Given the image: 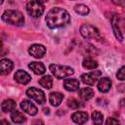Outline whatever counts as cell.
Here are the masks:
<instances>
[{"label":"cell","instance_id":"1","mask_svg":"<svg viewBox=\"0 0 125 125\" xmlns=\"http://www.w3.org/2000/svg\"><path fill=\"white\" fill-rule=\"evenodd\" d=\"M45 21L50 28L63 27L70 22V16L66 10L55 7L47 13Z\"/></svg>","mask_w":125,"mask_h":125},{"label":"cell","instance_id":"2","mask_svg":"<svg viewBox=\"0 0 125 125\" xmlns=\"http://www.w3.org/2000/svg\"><path fill=\"white\" fill-rule=\"evenodd\" d=\"M2 21L6 23L14 24V25H21L24 22L23 15L16 10H7L2 15Z\"/></svg>","mask_w":125,"mask_h":125},{"label":"cell","instance_id":"3","mask_svg":"<svg viewBox=\"0 0 125 125\" xmlns=\"http://www.w3.org/2000/svg\"><path fill=\"white\" fill-rule=\"evenodd\" d=\"M49 68H50L52 74L55 77H57L58 79H62V78L69 77L70 75H72L74 73L73 68H71L70 66H67V65L50 64Z\"/></svg>","mask_w":125,"mask_h":125},{"label":"cell","instance_id":"4","mask_svg":"<svg viewBox=\"0 0 125 125\" xmlns=\"http://www.w3.org/2000/svg\"><path fill=\"white\" fill-rule=\"evenodd\" d=\"M80 34L86 38V39H96L101 40V34L97 27L91 25V24H82L80 26Z\"/></svg>","mask_w":125,"mask_h":125},{"label":"cell","instance_id":"5","mask_svg":"<svg viewBox=\"0 0 125 125\" xmlns=\"http://www.w3.org/2000/svg\"><path fill=\"white\" fill-rule=\"evenodd\" d=\"M25 10L27 14L32 18H39L44 13V6L42 3L36 2V1H30L26 4Z\"/></svg>","mask_w":125,"mask_h":125},{"label":"cell","instance_id":"6","mask_svg":"<svg viewBox=\"0 0 125 125\" xmlns=\"http://www.w3.org/2000/svg\"><path fill=\"white\" fill-rule=\"evenodd\" d=\"M26 95H27L28 98H30L31 100H34L39 104H43L46 102L45 94L40 89H37V88H34V87L28 88L26 90Z\"/></svg>","mask_w":125,"mask_h":125},{"label":"cell","instance_id":"7","mask_svg":"<svg viewBox=\"0 0 125 125\" xmlns=\"http://www.w3.org/2000/svg\"><path fill=\"white\" fill-rule=\"evenodd\" d=\"M101 75H102V72L100 70H93L89 73H83L80 78L84 84L92 86L98 81V79L101 77Z\"/></svg>","mask_w":125,"mask_h":125},{"label":"cell","instance_id":"8","mask_svg":"<svg viewBox=\"0 0 125 125\" xmlns=\"http://www.w3.org/2000/svg\"><path fill=\"white\" fill-rule=\"evenodd\" d=\"M28 53L30 56H32L35 59H41L45 53H46V49L43 45L41 44H33L29 47L28 49Z\"/></svg>","mask_w":125,"mask_h":125},{"label":"cell","instance_id":"9","mask_svg":"<svg viewBox=\"0 0 125 125\" xmlns=\"http://www.w3.org/2000/svg\"><path fill=\"white\" fill-rule=\"evenodd\" d=\"M21 107L25 113H27L29 115H35L38 111L36 105L28 100H22L21 103Z\"/></svg>","mask_w":125,"mask_h":125},{"label":"cell","instance_id":"10","mask_svg":"<svg viewBox=\"0 0 125 125\" xmlns=\"http://www.w3.org/2000/svg\"><path fill=\"white\" fill-rule=\"evenodd\" d=\"M14 78L20 84H27L30 81V79H31L30 75L27 72L23 71L22 69L17 70L16 73H15V75H14Z\"/></svg>","mask_w":125,"mask_h":125},{"label":"cell","instance_id":"11","mask_svg":"<svg viewBox=\"0 0 125 125\" xmlns=\"http://www.w3.org/2000/svg\"><path fill=\"white\" fill-rule=\"evenodd\" d=\"M14 63L11 60L9 59H2L0 61V72L2 75H6L8 73L11 72V70L13 69Z\"/></svg>","mask_w":125,"mask_h":125},{"label":"cell","instance_id":"12","mask_svg":"<svg viewBox=\"0 0 125 125\" xmlns=\"http://www.w3.org/2000/svg\"><path fill=\"white\" fill-rule=\"evenodd\" d=\"M63 88L69 92L77 91L79 88V81L75 78H67L63 82Z\"/></svg>","mask_w":125,"mask_h":125},{"label":"cell","instance_id":"13","mask_svg":"<svg viewBox=\"0 0 125 125\" xmlns=\"http://www.w3.org/2000/svg\"><path fill=\"white\" fill-rule=\"evenodd\" d=\"M111 87V81L109 78L107 77H104L101 78L99 83H98V90L102 93H106L107 91H109Z\"/></svg>","mask_w":125,"mask_h":125},{"label":"cell","instance_id":"14","mask_svg":"<svg viewBox=\"0 0 125 125\" xmlns=\"http://www.w3.org/2000/svg\"><path fill=\"white\" fill-rule=\"evenodd\" d=\"M71 119L77 124H83L88 120V114L84 111H75L71 115Z\"/></svg>","mask_w":125,"mask_h":125},{"label":"cell","instance_id":"15","mask_svg":"<svg viewBox=\"0 0 125 125\" xmlns=\"http://www.w3.org/2000/svg\"><path fill=\"white\" fill-rule=\"evenodd\" d=\"M62 99H63V95L60 92H53L49 95V102L53 106L60 105Z\"/></svg>","mask_w":125,"mask_h":125},{"label":"cell","instance_id":"16","mask_svg":"<svg viewBox=\"0 0 125 125\" xmlns=\"http://www.w3.org/2000/svg\"><path fill=\"white\" fill-rule=\"evenodd\" d=\"M28 67L35 73V74H43L45 71H46V68L44 66V64L42 62H31L29 64H28Z\"/></svg>","mask_w":125,"mask_h":125},{"label":"cell","instance_id":"17","mask_svg":"<svg viewBox=\"0 0 125 125\" xmlns=\"http://www.w3.org/2000/svg\"><path fill=\"white\" fill-rule=\"evenodd\" d=\"M94 94H95L94 91H93L91 88H88V87L82 88V89H80L79 92H78L79 98H80L81 100H83V101H89L90 99H92V98L94 97Z\"/></svg>","mask_w":125,"mask_h":125},{"label":"cell","instance_id":"18","mask_svg":"<svg viewBox=\"0 0 125 125\" xmlns=\"http://www.w3.org/2000/svg\"><path fill=\"white\" fill-rule=\"evenodd\" d=\"M1 108L4 112H11L16 108V102L14 100H5L1 104Z\"/></svg>","mask_w":125,"mask_h":125},{"label":"cell","instance_id":"19","mask_svg":"<svg viewBox=\"0 0 125 125\" xmlns=\"http://www.w3.org/2000/svg\"><path fill=\"white\" fill-rule=\"evenodd\" d=\"M11 119L16 124H21L25 121V116L19 110H13L11 113Z\"/></svg>","mask_w":125,"mask_h":125},{"label":"cell","instance_id":"20","mask_svg":"<svg viewBox=\"0 0 125 125\" xmlns=\"http://www.w3.org/2000/svg\"><path fill=\"white\" fill-rule=\"evenodd\" d=\"M110 21H111V26H112V29H113V31H114V35H115V37L121 42V41L123 40V37H122V34H121L120 29H119L118 24H117V23H118V22H117V18H116L115 16H113V17L111 18Z\"/></svg>","mask_w":125,"mask_h":125},{"label":"cell","instance_id":"21","mask_svg":"<svg viewBox=\"0 0 125 125\" xmlns=\"http://www.w3.org/2000/svg\"><path fill=\"white\" fill-rule=\"evenodd\" d=\"M82 65L84 68H87V69H95L98 67V62L92 58H86L84 59Z\"/></svg>","mask_w":125,"mask_h":125},{"label":"cell","instance_id":"22","mask_svg":"<svg viewBox=\"0 0 125 125\" xmlns=\"http://www.w3.org/2000/svg\"><path fill=\"white\" fill-rule=\"evenodd\" d=\"M39 84L46 89H51L53 85V79L50 75H45L39 80Z\"/></svg>","mask_w":125,"mask_h":125},{"label":"cell","instance_id":"23","mask_svg":"<svg viewBox=\"0 0 125 125\" xmlns=\"http://www.w3.org/2000/svg\"><path fill=\"white\" fill-rule=\"evenodd\" d=\"M74 11H75L78 15H80V16H86V15H88L89 12H90L89 8H88L86 5H84V4H78V5H75V7H74Z\"/></svg>","mask_w":125,"mask_h":125},{"label":"cell","instance_id":"24","mask_svg":"<svg viewBox=\"0 0 125 125\" xmlns=\"http://www.w3.org/2000/svg\"><path fill=\"white\" fill-rule=\"evenodd\" d=\"M92 121L95 124H102L104 121V115L100 111H94L92 113Z\"/></svg>","mask_w":125,"mask_h":125},{"label":"cell","instance_id":"25","mask_svg":"<svg viewBox=\"0 0 125 125\" xmlns=\"http://www.w3.org/2000/svg\"><path fill=\"white\" fill-rule=\"evenodd\" d=\"M67 105L72 108V109H77L79 106H80V104L78 101H76L75 99H68L67 101Z\"/></svg>","mask_w":125,"mask_h":125},{"label":"cell","instance_id":"26","mask_svg":"<svg viewBox=\"0 0 125 125\" xmlns=\"http://www.w3.org/2000/svg\"><path fill=\"white\" fill-rule=\"evenodd\" d=\"M116 77H117L119 80H122V81L125 80V65L121 66V67L118 69V71H117V73H116Z\"/></svg>","mask_w":125,"mask_h":125},{"label":"cell","instance_id":"27","mask_svg":"<svg viewBox=\"0 0 125 125\" xmlns=\"http://www.w3.org/2000/svg\"><path fill=\"white\" fill-rule=\"evenodd\" d=\"M111 2L117 6H125V0H111Z\"/></svg>","mask_w":125,"mask_h":125},{"label":"cell","instance_id":"28","mask_svg":"<svg viewBox=\"0 0 125 125\" xmlns=\"http://www.w3.org/2000/svg\"><path fill=\"white\" fill-rule=\"evenodd\" d=\"M105 123L106 124H117V123H119V121L117 120V119H114V118H112V117H109V118H107V120L105 121Z\"/></svg>","mask_w":125,"mask_h":125},{"label":"cell","instance_id":"29","mask_svg":"<svg viewBox=\"0 0 125 125\" xmlns=\"http://www.w3.org/2000/svg\"><path fill=\"white\" fill-rule=\"evenodd\" d=\"M33 1H36V2H39V3H45V2H47L48 0H33Z\"/></svg>","mask_w":125,"mask_h":125},{"label":"cell","instance_id":"30","mask_svg":"<svg viewBox=\"0 0 125 125\" xmlns=\"http://www.w3.org/2000/svg\"><path fill=\"white\" fill-rule=\"evenodd\" d=\"M3 1H4V0H1V3H3Z\"/></svg>","mask_w":125,"mask_h":125}]
</instances>
